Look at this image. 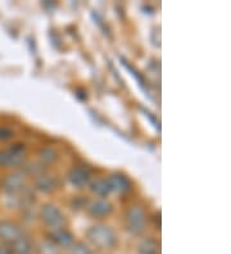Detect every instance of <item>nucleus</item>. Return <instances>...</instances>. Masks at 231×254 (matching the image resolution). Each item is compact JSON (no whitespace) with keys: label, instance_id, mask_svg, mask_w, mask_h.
I'll list each match as a JSON object with an SVG mask.
<instances>
[{"label":"nucleus","instance_id":"nucleus-18","mask_svg":"<svg viewBox=\"0 0 231 254\" xmlns=\"http://www.w3.org/2000/svg\"><path fill=\"white\" fill-rule=\"evenodd\" d=\"M12 131L8 128H0V139H9L12 138Z\"/></svg>","mask_w":231,"mask_h":254},{"label":"nucleus","instance_id":"nucleus-4","mask_svg":"<svg viewBox=\"0 0 231 254\" xmlns=\"http://www.w3.org/2000/svg\"><path fill=\"white\" fill-rule=\"evenodd\" d=\"M23 159L24 153L21 147H14V148L0 151V166H3V167L21 165Z\"/></svg>","mask_w":231,"mask_h":254},{"label":"nucleus","instance_id":"nucleus-13","mask_svg":"<svg viewBox=\"0 0 231 254\" xmlns=\"http://www.w3.org/2000/svg\"><path fill=\"white\" fill-rule=\"evenodd\" d=\"M36 188L42 192H50L54 190L55 182L50 176L42 173V175L39 176L38 180H36Z\"/></svg>","mask_w":231,"mask_h":254},{"label":"nucleus","instance_id":"nucleus-1","mask_svg":"<svg viewBox=\"0 0 231 254\" xmlns=\"http://www.w3.org/2000/svg\"><path fill=\"white\" fill-rule=\"evenodd\" d=\"M87 237L93 244L99 248H109L116 243V235L109 227L99 225L93 226L87 231Z\"/></svg>","mask_w":231,"mask_h":254},{"label":"nucleus","instance_id":"nucleus-11","mask_svg":"<svg viewBox=\"0 0 231 254\" xmlns=\"http://www.w3.org/2000/svg\"><path fill=\"white\" fill-rule=\"evenodd\" d=\"M90 190H91L93 192H95V194L99 196H107L108 194L112 191L107 180H103V179L95 180V181L91 182V185H90Z\"/></svg>","mask_w":231,"mask_h":254},{"label":"nucleus","instance_id":"nucleus-8","mask_svg":"<svg viewBox=\"0 0 231 254\" xmlns=\"http://www.w3.org/2000/svg\"><path fill=\"white\" fill-rule=\"evenodd\" d=\"M107 181L110 186V190H114V191L118 192L127 191V190H130V186H131L127 177L121 175V173H113V175H110Z\"/></svg>","mask_w":231,"mask_h":254},{"label":"nucleus","instance_id":"nucleus-7","mask_svg":"<svg viewBox=\"0 0 231 254\" xmlns=\"http://www.w3.org/2000/svg\"><path fill=\"white\" fill-rule=\"evenodd\" d=\"M87 212L97 218L107 217L112 212V204L107 199H97L87 206Z\"/></svg>","mask_w":231,"mask_h":254},{"label":"nucleus","instance_id":"nucleus-16","mask_svg":"<svg viewBox=\"0 0 231 254\" xmlns=\"http://www.w3.org/2000/svg\"><path fill=\"white\" fill-rule=\"evenodd\" d=\"M40 158L42 159V162L50 163V162H53L57 158V153H55L54 149L52 148H44L40 151Z\"/></svg>","mask_w":231,"mask_h":254},{"label":"nucleus","instance_id":"nucleus-14","mask_svg":"<svg viewBox=\"0 0 231 254\" xmlns=\"http://www.w3.org/2000/svg\"><path fill=\"white\" fill-rule=\"evenodd\" d=\"M158 251V244L153 239H145L139 245V253L140 254H157Z\"/></svg>","mask_w":231,"mask_h":254},{"label":"nucleus","instance_id":"nucleus-2","mask_svg":"<svg viewBox=\"0 0 231 254\" xmlns=\"http://www.w3.org/2000/svg\"><path fill=\"white\" fill-rule=\"evenodd\" d=\"M126 222L127 229L135 235H140L144 233L147 225V214L140 206H132L128 208L126 213Z\"/></svg>","mask_w":231,"mask_h":254},{"label":"nucleus","instance_id":"nucleus-5","mask_svg":"<svg viewBox=\"0 0 231 254\" xmlns=\"http://www.w3.org/2000/svg\"><path fill=\"white\" fill-rule=\"evenodd\" d=\"M20 236H22V233L17 225H14L13 222H9V221L0 222V239L1 240L13 243Z\"/></svg>","mask_w":231,"mask_h":254},{"label":"nucleus","instance_id":"nucleus-9","mask_svg":"<svg viewBox=\"0 0 231 254\" xmlns=\"http://www.w3.org/2000/svg\"><path fill=\"white\" fill-rule=\"evenodd\" d=\"M69 181L72 182V185L77 186V188H81V186L86 185L90 180V173L89 171H86L85 169H81V167H76L73 169L72 171L69 172Z\"/></svg>","mask_w":231,"mask_h":254},{"label":"nucleus","instance_id":"nucleus-17","mask_svg":"<svg viewBox=\"0 0 231 254\" xmlns=\"http://www.w3.org/2000/svg\"><path fill=\"white\" fill-rule=\"evenodd\" d=\"M71 254H91V251L83 243L73 244L72 249H71Z\"/></svg>","mask_w":231,"mask_h":254},{"label":"nucleus","instance_id":"nucleus-6","mask_svg":"<svg viewBox=\"0 0 231 254\" xmlns=\"http://www.w3.org/2000/svg\"><path fill=\"white\" fill-rule=\"evenodd\" d=\"M4 190L9 194H17L24 188V175L20 172H14L7 176V179L4 180Z\"/></svg>","mask_w":231,"mask_h":254},{"label":"nucleus","instance_id":"nucleus-10","mask_svg":"<svg viewBox=\"0 0 231 254\" xmlns=\"http://www.w3.org/2000/svg\"><path fill=\"white\" fill-rule=\"evenodd\" d=\"M53 240L55 241V244H58V245L64 248H69L73 245L72 233L66 230H62V229L54 230V233H53Z\"/></svg>","mask_w":231,"mask_h":254},{"label":"nucleus","instance_id":"nucleus-15","mask_svg":"<svg viewBox=\"0 0 231 254\" xmlns=\"http://www.w3.org/2000/svg\"><path fill=\"white\" fill-rule=\"evenodd\" d=\"M39 254H59V249L54 241H42L38 248Z\"/></svg>","mask_w":231,"mask_h":254},{"label":"nucleus","instance_id":"nucleus-3","mask_svg":"<svg viewBox=\"0 0 231 254\" xmlns=\"http://www.w3.org/2000/svg\"><path fill=\"white\" fill-rule=\"evenodd\" d=\"M42 220L46 226L58 230L64 225V216L58 207L53 204H46L42 210Z\"/></svg>","mask_w":231,"mask_h":254},{"label":"nucleus","instance_id":"nucleus-19","mask_svg":"<svg viewBox=\"0 0 231 254\" xmlns=\"http://www.w3.org/2000/svg\"><path fill=\"white\" fill-rule=\"evenodd\" d=\"M0 254H13L11 248L8 247H0Z\"/></svg>","mask_w":231,"mask_h":254},{"label":"nucleus","instance_id":"nucleus-12","mask_svg":"<svg viewBox=\"0 0 231 254\" xmlns=\"http://www.w3.org/2000/svg\"><path fill=\"white\" fill-rule=\"evenodd\" d=\"M12 252L17 254H28L31 252V241L27 237L20 236L16 241H13Z\"/></svg>","mask_w":231,"mask_h":254}]
</instances>
